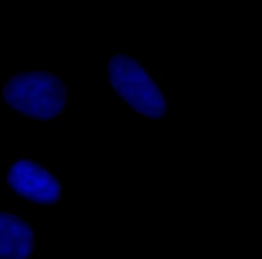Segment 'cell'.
Listing matches in <instances>:
<instances>
[{
	"mask_svg": "<svg viewBox=\"0 0 262 259\" xmlns=\"http://www.w3.org/2000/svg\"><path fill=\"white\" fill-rule=\"evenodd\" d=\"M2 95L12 110L40 121L57 118L68 102V89L63 81L45 71L23 72L10 77Z\"/></svg>",
	"mask_w": 262,
	"mask_h": 259,
	"instance_id": "6da1fadb",
	"label": "cell"
},
{
	"mask_svg": "<svg viewBox=\"0 0 262 259\" xmlns=\"http://www.w3.org/2000/svg\"><path fill=\"white\" fill-rule=\"evenodd\" d=\"M108 81L117 94L137 114L162 119L167 112L166 98L145 69L128 54H115L107 63Z\"/></svg>",
	"mask_w": 262,
	"mask_h": 259,
	"instance_id": "7a4b0ae2",
	"label": "cell"
},
{
	"mask_svg": "<svg viewBox=\"0 0 262 259\" xmlns=\"http://www.w3.org/2000/svg\"><path fill=\"white\" fill-rule=\"evenodd\" d=\"M6 183L18 197L38 205H53L61 196L57 178L39 163L19 159L11 164Z\"/></svg>",
	"mask_w": 262,
	"mask_h": 259,
	"instance_id": "3957f363",
	"label": "cell"
},
{
	"mask_svg": "<svg viewBox=\"0 0 262 259\" xmlns=\"http://www.w3.org/2000/svg\"><path fill=\"white\" fill-rule=\"evenodd\" d=\"M34 245L31 226L17 215L0 211V259H27Z\"/></svg>",
	"mask_w": 262,
	"mask_h": 259,
	"instance_id": "277c9868",
	"label": "cell"
}]
</instances>
